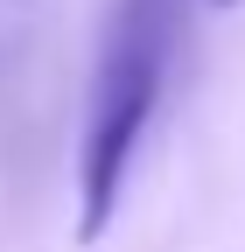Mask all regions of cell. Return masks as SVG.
I'll list each match as a JSON object with an SVG mask.
<instances>
[{
  "label": "cell",
  "mask_w": 245,
  "mask_h": 252,
  "mask_svg": "<svg viewBox=\"0 0 245 252\" xmlns=\"http://www.w3.org/2000/svg\"><path fill=\"white\" fill-rule=\"evenodd\" d=\"M182 0H112L98 63L84 84V126H77V231L98 238L119 196L133 182V161L147 147V126L168 91V56H175Z\"/></svg>",
  "instance_id": "6da1fadb"
},
{
  "label": "cell",
  "mask_w": 245,
  "mask_h": 252,
  "mask_svg": "<svg viewBox=\"0 0 245 252\" xmlns=\"http://www.w3.org/2000/svg\"><path fill=\"white\" fill-rule=\"evenodd\" d=\"M210 7H245V0H210Z\"/></svg>",
  "instance_id": "7a4b0ae2"
}]
</instances>
